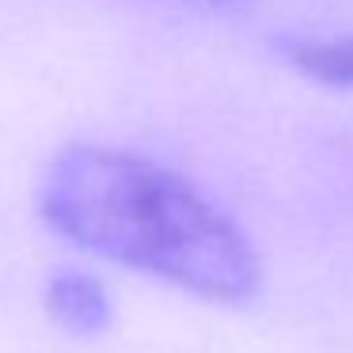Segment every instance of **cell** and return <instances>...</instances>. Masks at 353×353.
I'll return each instance as SVG.
<instances>
[{"label":"cell","instance_id":"cell-1","mask_svg":"<svg viewBox=\"0 0 353 353\" xmlns=\"http://www.w3.org/2000/svg\"><path fill=\"white\" fill-rule=\"evenodd\" d=\"M42 216L77 247L194 296L239 304L259 289V254L194 183L133 152L72 145L50 163Z\"/></svg>","mask_w":353,"mask_h":353},{"label":"cell","instance_id":"cell-2","mask_svg":"<svg viewBox=\"0 0 353 353\" xmlns=\"http://www.w3.org/2000/svg\"><path fill=\"white\" fill-rule=\"evenodd\" d=\"M46 304L54 319L72 334H99L110 323V296L88 274H72V270L57 274L46 289Z\"/></svg>","mask_w":353,"mask_h":353},{"label":"cell","instance_id":"cell-3","mask_svg":"<svg viewBox=\"0 0 353 353\" xmlns=\"http://www.w3.org/2000/svg\"><path fill=\"white\" fill-rule=\"evenodd\" d=\"M285 61L327 88H353V34L338 39H285Z\"/></svg>","mask_w":353,"mask_h":353},{"label":"cell","instance_id":"cell-4","mask_svg":"<svg viewBox=\"0 0 353 353\" xmlns=\"http://www.w3.org/2000/svg\"><path fill=\"white\" fill-rule=\"evenodd\" d=\"M186 4L201 12H243L251 0H186Z\"/></svg>","mask_w":353,"mask_h":353}]
</instances>
